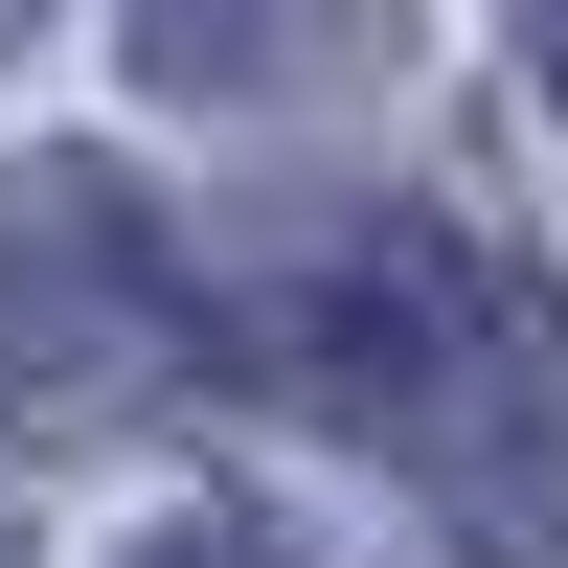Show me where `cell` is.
Here are the masks:
<instances>
[{"mask_svg":"<svg viewBox=\"0 0 568 568\" xmlns=\"http://www.w3.org/2000/svg\"><path fill=\"white\" fill-rule=\"evenodd\" d=\"M205 342L251 364L273 409L409 455L478 546L546 524V478H568V296L524 251H478V227H433V205H342L318 251H273Z\"/></svg>","mask_w":568,"mask_h":568,"instance_id":"obj_1","label":"cell"},{"mask_svg":"<svg viewBox=\"0 0 568 568\" xmlns=\"http://www.w3.org/2000/svg\"><path fill=\"white\" fill-rule=\"evenodd\" d=\"M205 364V273L160 251L114 160H23L0 182V433L69 455V433H136V409Z\"/></svg>","mask_w":568,"mask_h":568,"instance_id":"obj_2","label":"cell"},{"mask_svg":"<svg viewBox=\"0 0 568 568\" xmlns=\"http://www.w3.org/2000/svg\"><path fill=\"white\" fill-rule=\"evenodd\" d=\"M114 45L182 114H318V91H364L409 45V0H114Z\"/></svg>","mask_w":568,"mask_h":568,"instance_id":"obj_3","label":"cell"},{"mask_svg":"<svg viewBox=\"0 0 568 568\" xmlns=\"http://www.w3.org/2000/svg\"><path fill=\"white\" fill-rule=\"evenodd\" d=\"M136 568H296V546H273V524H160Z\"/></svg>","mask_w":568,"mask_h":568,"instance_id":"obj_4","label":"cell"},{"mask_svg":"<svg viewBox=\"0 0 568 568\" xmlns=\"http://www.w3.org/2000/svg\"><path fill=\"white\" fill-rule=\"evenodd\" d=\"M524 69H546V114H568V0H524Z\"/></svg>","mask_w":568,"mask_h":568,"instance_id":"obj_5","label":"cell"},{"mask_svg":"<svg viewBox=\"0 0 568 568\" xmlns=\"http://www.w3.org/2000/svg\"><path fill=\"white\" fill-rule=\"evenodd\" d=\"M23 23H45V0H0V45H23Z\"/></svg>","mask_w":568,"mask_h":568,"instance_id":"obj_6","label":"cell"}]
</instances>
